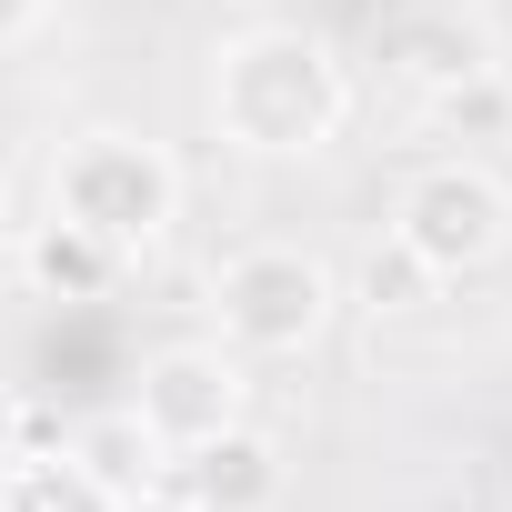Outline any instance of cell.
<instances>
[{"mask_svg":"<svg viewBox=\"0 0 512 512\" xmlns=\"http://www.w3.org/2000/svg\"><path fill=\"white\" fill-rule=\"evenodd\" d=\"M201 121L221 151L241 161H312L342 141L352 121V71L322 31L302 21H251L231 41H211V71H201Z\"/></svg>","mask_w":512,"mask_h":512,"instance_id":"6da1fadb","label":"cell"},{"mask_svg":"<svg viewBox=\"0 0 512 512\" xmlns=\"http://www.w3.org/2000/svg\"><path fill=\"white\" fill-rule=\"evenodd\" d=\"M51 211L81 221L91 241H111L121 262H151L181 221V161L151 141V131H121V121H91L51 151Z\"/></svg>","mask_w":512,"mask_h":512,"instance_id":"7a4b0ae2","label":"cell"},{"mask_svg":"<svg viewBox=\"0 0 512 512\" xmlns=\"http://www.w3.org/2000/svg\"><path fill=\"white\" fill-rule=\"evenodd\" d=\"M342 322V272L312 241H251L211 272V332L241 362H302Z\"/></svg>","mask_w":512,"mask_h":512,"instance_id":"3957f363","label":"cell"},{"mask_svg":"<svg viewBox=\"0 0 512 512\" xmlns=\"http://www.w3.org/2000/svg\"><path fill=\"white\" fill-rule=\"evenodd\" d=\"M392 241L432 282H472L512 251V181L492 161H422L402 191H392Z\"/></svg>","mask_w":512,"mask_h":512,"instance_id":"277c9868","label":"cell"},{"mask_svg":"<svg viewBox=\"0 0 512 512\" xmlns=\"http://www.w3.org/2000/svg\"><path fill=\"white\" fill-rule=\"evenodd\" d=\"M131 412H141V432L181 462L191 442L251 422V362H241L221 332H211V342H161V352L141 362V382H131Z\"/></svg>","mask_w":512,"mask_h":512,"instance_id":"5b68a950","label":"cell"},{"mask_svg":"<svg viewBox=\"0 0 512 512\" xmlns=\"http://www.w3.org/2000/svg\"><path fill=\"white\" fill-rule=\"evenodd\" d=\"M171 492H181V502H201V512H282L292 462H282V442H272V432L231 422V432H211V442H191V452L171 462Z\"/></svg>","mask_w":512,"mask_h":512,"instance_id":"8992f818","label":"cell"},{"mask_svg":"<svg viewBox=\"0 0 512 512\" xmlns=\"http://www.w3.org/2000/svg\"><path fill=\"white\" fill-rule=\"evenodd\" d=\"M21 272H31V292H41V302H111L131 262H121L111 241H91L81 221L41 211V221L21 231Z\"/></svg>","mask_w":512,"mask_h":512,"instance_id":"52a82bcc","label":"cell"},{"mask_svg":"<svg viewBox=\"0 0 512 512\" xmlns=\"http://www.w3.org/2000/svg\"><path fill=\"white\" fill-rule=\"evenodd\" d=\"M382 61L432 101V91H452V81H472L492 51H482V31L472 21H452V11H402L392 31H382Z\"/></svg>","mask_w":512,"mask_h":512,"instance_id":"ba28073f","label":"cell"},{"mask_svg":"<svg viewBox=\"0 0 512 512\" xmlns=\"http://www.w3.org/2000/svg\"><path fill=\"white\" fill-rule=\"evenodd\" d=\"M61 452H71V462H81V472H91L111 502L171 472V452L141 432V412H131V402H121V412H91V422H71V432H61Z\"/></svg>","mask_w":512,"mask_h":512,"instance_id":"9c48e42d","label":"cell"},{"mask_svg":"<svg viewBox=\"0 0 512 512\" xmlns=\"http://www.w3.org/2000/svg\"><path fill=\"white\" fill-rule=\"evenodd\" d=\"M0 512H111V492L51 442V452H11L0 462Z\"/></svg>","mask_w":512,"mask_h":512,"instance_id":"30bf717a","label":"cell"},{"mask_svg":"<svg viewBox=\"0 0 512 512\" xmlns=\"http://www.w3.org/2000/svg\"><path fill=\"white\" fill-rule=\"evenodd\" d=\"M432 121L452 131V141H502L512 131V81L482 61L472 81H452V91H432Z\"/></svg>","mask_w":512,"mask_h":512,"instance_id":"8fae6325","label":"cell"},{"mask_svg":"<svg viewBox=\"0 0 512 512\" xmlns=\"http://www.w3.org/2000/svg\"><path fill=\"white\" fill-rule=\"evenodd\" d=\"M432 292H442V282L412 262L402 241H382V251H372V272H362V302H372V312H422Z\"/></svg>","mask_w":512,"mask_h":512,"instance_id":"7c38bea8","label":"cell"},{"mask_svg":"<svg viewBox=\"0 0 512 512\" xmlns=\"http://www.w3.org/2000/svg\"><path fill=\"white\" fill-rule=\"evenodd\" d=\"M41 21H51V0H0V51L41 41Z\"/></svg>","mask_w":512,"mask_h":512,"instance_id":"4fadbf2b","label":"cell"},{"mask_svg":"<svg viewBox=\"0 0 512 512\" xmlns=\"http://www.w3.org/2000/svg\"><path fill=\"white\" fill-rule=\"evenodd\" d=\"M111 512H201V502H181V492H171V482H141V492H121V502H111Z\"/></svg>","mask_w":512,"mask_h":512,"instance_id":"5bb4252c","label":"cell"},{"mask_svg":"<svg viewBox=\"0 0 512 512\" xmlns=\"http://www.w3.org/2000/svg\"><path fill=\"white\" fill-rule=\"evenodd\" d=\"M21 241V211H11V181H0V251H11Z\"/></svg>","mask_w":512,"mask_h":512,"instance_id":"9a60e30c","label":"cell"}]
</instances>
